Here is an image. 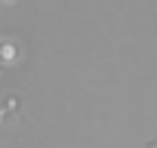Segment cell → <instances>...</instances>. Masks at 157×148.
Instances as JSON below:
<instances>
[{
    "label": "cell",
    "mask_w": 157,
    "mask_h": 148,
    "mask_svg": "<svg viewBox=\"0 0 157 148\" xmlns=\"http://www.w3.org/2000/svg\"><path fill=\"white\" fill-rule=\"evenodd\" d=\"M16 111H19V99H16V96H6V102H3V117L10 120Z\"/></svg>",
    "instance_id": "cell-2"
},
{
    "label": "cell",
    "mask_w": 157,
    "mask_h": 148,
    "mask_svg": "<svg viewBox=\"0 0 157 148\" xmlns=\"http://www.w3.org/2000/svg\"><path fill=\"white\" fill-rule=\"evenodd\" d=\"M3 3H16V0H3Z\"/></svg>",
    "instance_id": "cell-3"
},
{
    "label": "cell",
    "mask_w": 157,
    "mask_h": 148,
    "mask_svg": "<svg viewBox=\"0 0 157 148\" xmlns=\"http://www.w3.org/2000/svg\"><path fill=\"white\" fill-rule=\"evenodd\" d=\"M0 59H3V65H13V62L19 59V46H16V40H3V43H0Z\"/></svg>",
    "instance_id": "cell-1"
}]
</instances>
